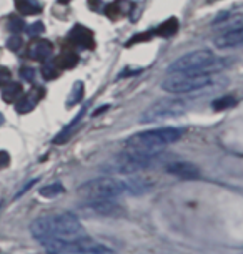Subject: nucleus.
<instances>
[{
  "label": "nucleus",
  "instance_id": "9b49d317",
  "mask_svg": "<svg viewBox=\"0 0 243 254\" xmlns=\"http://www.w3.org/2000/svg\"><path fill=\"white\" fill-rule=\"evenodd\" d=\"M44 95H45V90L44 88L35 87V88L32 90V92H28L27 95H22V97L17 100L15 110H17L18 113H22V115L30 113L32 110L37 107V103L40 102Z\"/></svg>",
  "mask_w": 243,
  "mask_h": 254
},
{
  "label": "nucleus",
  "instance_id": "72a5a7b5",
  "mask_svg": "<svg viewBox=\"0 0 243 254\" xmlns=\"http://www.w3.org/2000/svg\"><path fill=\"white\" fill-rule=\"evenodd\" d=\"M105 110H108V105H103V107L102 108H98V110H95V117H97V115H100V113H102V112H105Z\"/></svg>",
  "mask_w": 243,
  "mask_h": 254
},
{
  "label": "nucleus",
  "instance_id": "dca6fc26",
  "mask_svg": "<svg viewBox=\"0 0 243 254\" xmlns=\"http://www.w3.org/2000/svg\"><path fill=\"white\" fill-rule=\"evenodd\" d=\"M87 107H88V103H85V105H83V108L80 110V112L77 113V117H75V118L72 120V122H70L69 125H67V127L64 128V130H62V133H60L59 136H55V140H54L55 145H62V143H65L67 140H70V136L74 135V131L79 128L80 120L83 118L85 112H87Z\"/></svg>",
  "mask_w": 243,
  "mask_h": 254
},
{
  "label": "nucleus",
  "instance_id": "f8f14e48",
  "mask_svg": "<svg viewBox=\"0 0 243 254\" xmlns=\"http://www.w3.org/2000/svg\"><path fill=\"white\" fill-rule=\"evenodd\" d=\"M166 171L170 175H175L182 180H197L200 178V170L192 163L187 161H177V163H170L166 166Z\"/></svg>",
  "mask_w": 243,
  "mask_h": 254
},
{
  "label": "nucleus",
  "instance_id": "4468645a",
  "mask_svg": "<svg viewBox=\"0 0 243 254\" xmlns=\"http://www.w3.org/2000/svg\"><path fill=\"white\" fill-rule=\"evenodd\" d=\"M52 54H54V47H52L49 40H44V38L35 40L28 47V57L37 62H44L47 59H50Z\"/></svg>",
  "mask_w": 243,
  "mask_h": 254
},
{
  "label": "nucleus",
  "instance_id": "b1692460",
  "mask_svg": "<svg viewBox=\"0 0 243 254\" xmlns=\"http://www.w3.org/2000/svg\"><path fill=\"white\" fill-rule=\"evenodd\" d=\"M42 76L45 80H55L59 76V68L54 62H47V64L42 66Z\"/></svg>",
  "mask_w": 243,
  "mask_h": 254
},
{
  "label": "nucleus",
  "instance_id": "1a4fd4ad",
  "mask_svg": "<svg viewBox=\"0 0 243 254\" xmlns=\"http://www.w3.org/2000/svg\"><path fill=\"white\" fill-rule=\"evenodd\" d=\"M69 40H70V44L77 45L80 49H88V50L95 49L93 33L92 30H88V28L83 25H75L69 33Z\"/></svg>",
  "mask_w": 243,
  "mask_h": 254
},
{
  "label": "nucleus",
  "instance_id": "f03ea898",
  "mask_svg": "<svg viewBox=\"0 0 243 254\" xmlns=\"http://www.w3.org/2000/svg\"><path fill=\"white\" fill-rule=\"evenodd\" d=\"M147 178H130V180H115V178H98L90 180L79 188V193L87 201L97 199H115L122 194H142L149 190Z\"/></svg>",
  "mask_w": 243,
  "mask_h": 254
},
{
  "label": "nucleus",
  "instance_id": "a211bd4d",
  "mask_svg": "<svg viewBox=\"0 0 243 254\" xmlns=\"http://www.w3.org/2000/svg\"><path fill=\"white\" fill-rule=\"evenodd\" d=\"M178 28H180L178 18L171 17V18H168V20H165L162 25L157 27L154 33H157V35H160L163 38H170V37H173L175 33L178 32Z\"/></svg>",
  "mask_w": 243,
  "mask_h": 254
},
{
  "label": "nucleus",
  "instance_id": "423d86ee",
  "mask_svg": "<svg viewBox=\"0 0 243 254\" xmlns=\"http://www.w3.org/2000/svg\"><path fill=\"white\" fill-rule=\"evenodd\" d=\"M155 156L144 155V153H137V151H123L120 155L113 156L110 161L105 163L102 166L103 173H118V175H132L137 171L149 168L154 163Z\"/></svg>",
  "mask_w": 243,
  "mask_h": 254
},
{
  "label": "nucleus",
  "instance_id": "f257e3e1",
  "mask_svg": "<svg viewBox=\"0 0 243 254\" xmlns=\"http://www.w3.org/2000/svg\"><path fill=\"white\" fill-rule=\"evenodd\" d=\"M32 236L42 244L49 241H69L85 236L80 219L70 211H59L37 218L30 224Z\"/></svg>",
  "mask_w": 243,
  "mask_h": 254
},
{
  "label": "nucleus",
  "instance_id": "20e7f679",
  "mask_svg": "<svg viewBox=\"0 0 243 254\" xmlns=\"http://www.w3.org/2000/svg\"><path fill=\"white\" fill-rule=\"evenodd\" d=\"M185 135L183 128H157L130 136L125 143L127 150L157 156L171 143H177Z\"/></svg>",
  "mask_w": 243,
  "mask_h": 254
},
{
  "label": "nucleus",
  "instance_id": "c756f323",
  "mask_svg": "<svg viewBox=\"0 0 243 254\" xmlns=\"http://www.w3.org/2000/svg\"><path fill=\"white\" fill-rule=\"evenodd\" d=\"M20 75H22V78H23V80H27V81H28V83L35 80V70L30 68V66H23V68L20 70Z\"/></svg>",
  "mask_w": 243,
  "mask_h": 254
},
{
  "label": "nucleus",
  "instance_id": "c85d7f7f",
  "mask_svg": "<svg viewBox=\"0 0 243 254\" xmlns=\"http://www.w3.org/2000/svg\"><path fill=\"white\" fill-rule=\"evenodd\" d=\"M8 81H12V73L7 66H0V87L7 85Z\"/></svg>",
  "mask_w": 243,
  "mask_h": 254
},
{
  "label": "nucleus",
  "instance_id": "2f4dec72",
  "mask_svg": "<svg viewBox=\"0 0 243 254\" xmlns=\"http://www.w3.org/2000/svg\"><path fill=\"white\" fill-rule=\"evenodd\" d=\"M140 71H142V68H137V70H123L122 71V75L120 76H118V78H123V76H130V75H138V73H140Z\"/></svg>",
  "mask_w": 243,
  "mask_h": 254
},
{
  "label": "nucleus",
  "instance_id": "39448f33",
  "mask_svg": "<svg viewBox=\"0 0 243 254\" xmlns=\"http://www.w3.org/2000/svg\"><path fill=\"white\" fill-rule=\"evenodd\" d=\"M44 248L47 254H108V249L103 244L88 236L69 241H49L44 243Z\"/></svg>",
  "mask_w": 243,
  "mask_h": 254
},
{
  "label": "nucleus",
  "instance_id": "a878e982",
  "mask_svg": "<svg viewBox=\"0 0 243 254\" xmlns=\"http://www.w3.org/2000/svg\"><path fill=\"white\" fill-rule=\"evenodd\" d=\"M23 27H25V23H23L22 18L13 17L10 18V22H8V30H10L13 35H18V33L23 30Z\"/></svg>",
  "mask_w": 243,
  "mask_h": 254
},
{
  "label": "nucleus",
  "instance_id": "9d476101",
  "mask_svg": "<svg viewBox=\"0 0 243 254\" xmlns=\"http://www.w3.org/2000/svg\"><path fill=\"white\" fill-rule=\"evenodd\" d=\"M88 208L95 211L97 214L108 218H118L123 216V208L118 203H115L113 199H97V201H88Z\"/></svg>",
  "mask_w": 243,
  "mask_h": 254
},
{
  "label": "nucleus",
  "instance_id": "393cba45",
  "mask_svg": "<svg viewBox=\"0 0 243 254\" xmlns=\"http://www.w3.org/2000/svg\"><path fill=\"white\" fill-rule=\"evenodd\" d=\"M152 37H154V32L137 33V35H133L130 40L127 42L125 47H132V45H135V44H142V42H149V40H152Z\"/></svg>",
  "mask_w": 243,
  "mask_h": 254
},
{
  "label": "nucleus",
  "instance_id": "4be33fe9",
  "mask_svg": "<svg viewBox=\"0 0 243 254\" xmlns=\"http://www.w3.org/2000/svg\"><path fill=\"white\" fill-rule=\"evenodd\" d=\"M64 193V186L60 183H54V185H49V186H44V188L40 190V196L42 198H55V196H59Z\"/></svg>",
  "mask_w": 243,
  "mask_h": 254
},
{
  "label": "nucleus",
  "instance_id": "5701e85b",
  "mask_svg": "<svg viewBox=\"0 0 243 254\" xmlns=\"http://www.w3.org/2000/svg\"><path fill=\"white\" fill-rule=\"evenodd\" d=\"M237 105V100L233 97H222L215 100V102L212 103L213 110H217V112H220V110H227V108H232Z\"/></svg>",
  "mask_w": 243,
  "mask_h": 254
},
{
  "label": "nucleus",
  "instance_id": "aec40b11",
  "mask_svg": "<svg viewBox=\"0 0 243 254\" xmlns=\"http://www.w3.org/2000/svg\"><path fill=\"white\" fill-rule=\"evenodd\" d=\"M15 7L22 15H39L42 5L37 0H15Z\"/></svg>",
  "mask_w": 243,
  "mask_h": 254
},
{
  "label": "nucleus",
  "instance_id": "cd10ccee",
  "mask_svg": "<svg viewBox=\"0 0 243 254\" xmlns=\"http://www.w3.org/2000/svg\"><path fill=\"white\" fill-rule=\"evenodd\" d=\"M22 45H23V40H22L20 35H13V37L8 38V42H7V47L12 52H18L22 49Z\"/></svg>",
  "mask_w": 243,
  "mask_h": 254
},
{
  "label": "nucleus",
  "instance_id": "6ab92c4d",
  "mask_svg": "<svg viewBox=\"0 0 243 254\" xmlns=\"http://www.w3.org/2000/svg\"><path fill=\"white\" fill-rule=\"evenodd\" d=\"M2 98L5 100L7 103H13L17 102L18 98L23 95V88L20 83H12V81H8L7 85H3L2 87Z\"/></svg>",
  "mask_w": 243,
  "mask_h": 254
},
{
  "label": "nucleus",
  "instance_id": "7ed1b4c3",
  "mask_svg": "<svg viewBox=\"0 0 243 254\" xmlns=\"http://www.w3.org/2000/svg\"><path fill=\"white\" fill-rule=\"evenodd\" d=\"M232 64L230 59L217 57L210 50H197L175 60L168 66V73H188V75H213L225 70Z\"/></svg>",
  "mask_w": 243,
  "mask_h": 254
},
{
  "label": "nucleus",
  "instance_id": "473e14b6",
  "mask_svg": "<svg viewBox=\"0 0 243 254\" xmlns=\"http://www.w3.org/2000/svg\"><path fill=\"white\" fill-rule=\"evenodd\" d=\"M88 5L92 7V10H100L102 2H100V0H88Z\"/></svg>",
  "mask_w": 243,
  "mask_h": 254
},
{
  "label": "nucleus",
  "instance_id": "f704fd0d",
  "mask_svg": "<svg viewBox=\"0 0 243 254\" xmlns=\"http://www.w3.org/2000/svg\"><path fill=\"white\" fill-rule=\"evenodd\" d=\"M2 123H3V115L0 113V127H2Z\"/></svg>",
  "mask_w": 243,
  "mask_h": 254
},
{
  "label": "nucleus",
  "instance_id": "2eb2a0df",
  "mask_svg": "<svg viewBox=\"0 0 243 254\" xmlns=\"http://www.w3.org/2000/svg\"><path fill=\"white\" fill-rule=\"evenodd\" d=\"M132 2L128 0H115L113 3H108L105 5V15L110 18V20H118L123 15H128L132 10Z\"/></svg>",
  "mask_w": 243,
  "mask_h": 254
},
{
  "label": "nucleus",
  "instance_id": "7c9ffc66",
  "mask_svg": "<svg viewBox=\"0 0 243 254\" xmlns=\"http://www.w3.org/2000/svg\"><path fill=\"white\" fill-rule=\"evenodd\" d=\"M10 165V155L7 151H0V170Z\"/></svg>",
  "mask_w": 243,
  "mask_h": 254
},
{
  "label": "nucleus",
  "instance_id": "f3484780",
  "mask_svg": "<svg viewBox=\"0 0 243 254\" xmlns=\"http://www.w3.org/2000/svg\"><path fill=\"white\" fill-rule=\"evenodd\" d=\"M54 64L57 65V68L59 70H70L79 64V55L72 50H64L55 59Z\"/></svg>",
  "mask_w": 243,
  "mask_h": 254
},
{
  "label": "nucleus",
  "instance_id": "0eeeda50",
  "mask_svg": "<svg viewBox=\"0 0 243 254\" xmlns=\"http://www.w3.org/2000/svg\"><path fill=\"white\" fill-rule=\"evenodd\" d=\"M212 85V75H188V73H171L163 80L162 88L168 93H193Z\"/></svg>",
  "mask_w": 243,
  "mask_h": 254
},
{
  "label": "nucleus",
  "instance_id": "6e6552de",
  "mask_svg": "<svg viewBox=\"0 0 243 254\" xmlns=\"http://www.w3.org/2000/svg\"><path fill=\"white\" fill-rule=\"evenodd\" d=\"M187 112V105L182 100H160L147 108L140 117V123H159L177 118Z\"/></svg>",
  "mask_w": 243,
  "mask_h": 254
},
{
  "label": "nucleus",
  "instance_id": "412c9836",
  "mask_svg": "<svg viewBox=\"0 0 243 254\" xmlns=\"http://www.w3.org/2000/svg\"><path fill=\"white\" fill-rule=\"evenodd\" d=\"M83 93H85L83 83L82 81H75L72 90H70V93H69V98H67V107H74L80 100H83Z\"/></svg>",
  "mask_w": 243,
  "mask_h": 254
},
{
  "label": "nucleus",
  "instance_id": "bb28decb",
  "mask_svg": "<svg viewBox=\"0 0 243 254\" xmlns=\"http://www.w3.org/2000/svg\"><path fill=\"white\" fill-rule=\"evenodd\" d=\"M44 32H45V27H44V23H42V22H35V23H32V25L27 28L28 37H32V38L40 37Z\"/></svg>",
  "mask_w": 243,
  "mask_h": 254
},
{
  "label": "nucleus",
  "instance_id": "ddd939ff",
  "mask_svg": "<svg viewBox=\"0 0 243 254\" xmlns=\"http://www.w3.org/2000/svg\"><path fill=\"white\" fill-rule=\"evenodd\" d=\"M215 45L218 49H233V47L242 45L243 42V28H228L223 33H220L215 40Z\"/></svg>",
  "mask_w": 243,
  "mask_h": 254
}]
</instances>
